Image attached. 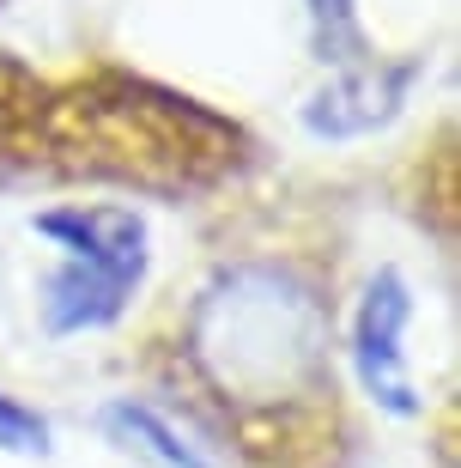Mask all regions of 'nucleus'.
<instances>
[{"mask_svg": "<svg viewBox=\"0 0 461 468\" xmlns=\"http://www.w3.org/2000/svg\"><path fill=\"white\" fill-rule=\"evenodd\" d=\"M194 359L225 396H298L328 365V311L286 268H231L194 311Z\"/></svg>", "mask_w": 461, "mask_h": 468, "instance_id": "f257e3e1", "label": "nucleus"}, {"mask_svg": "<svg viewBox=\"0 0 461 468\" xmlns=\"http://www.w3.org/2000/svg\"><path fill=\"white\" fill-rule=\"evenodd\" d=\"M394 98H401V80L389 86H341V91H322L316 104L304 110V128L309 134H328V140H346V134H364L376 122L394 116Z\"/></svg>", "mask_w": 461, "mask_h": 468, "instance_id": "20e7f679", "label": "nucleus"}, {"mask_svg": "<svg viewBox=\"0 0 461 468\" xmlns=\"http://www.w3.org/2000/svg\"><path fill=\"white\" fill-rule=\"evenodd\" d=\"M407 316H413V292L407 280L382 268V274L364 286L359 298V316H352V365H359V383L364 396L389 414H419V396H413V378H407V359H401V335H407Z\"/></svg>", "mask_w": 461, "mask_h": 468, "instance_id": "f03ea898", "label": "nucleus"}, {"mask_svg": "<svg viewBox=\"0 0 461 468\" xmlns=\"http://www.w3.org/2000/svg\"><path fill=\"white\" fill-rule=\"evenodd\" d=\"M37 238H49L68 261H86L103 274L140 286L146 274V219L128 207H55L37 213Z\"/></svg>", "mask_w": 461, "mask_h": 468, "instance_id": "7ed1b4c3", "label": "nucleus"}, {"mask_svg": "<svg viewBox=\"0 0 461 468\" xmlns=\"http://www.w3.org/2000/svg\"><path fill=\"white\" fill-rule=\"evenodd\" d=\"M103 420H110V432H121L128 444H140V451L152 456V463H164V468H213L176 426H164V420H158L152 408H140V401H116Z\"/></svg>", "mask_w": 461, "mask_h": 468, "instance_id": "39448f33", "label": "nucleus"}, {"mask_svg": "<svg viewBox=\"0 0 461 468\" xmlns=\"http://www.w3.org/2000/svg\"><path fill=\"white\" fill-rule=\"evenodd\" d=\"M0 451H13V456L49 451V420L37 414V408H25V401H13L6 389H0Z\"/></svg>", "mask_w": 461, "mask_h": 468, "instance_id": "423d86ee", "label": "nucleus"}]
</instances>
